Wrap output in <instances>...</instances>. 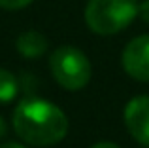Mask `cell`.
Segmentation results:
<instances>
[{
  "label": "cell",
  "instance_id": "cell-1",
  "mask_svg": "<svg viewBox=\"0 0 149 148\" xmlns=\"http://www.w3.org/2000/svg\"><path fill=\"white\" fill-rule=\"evenodd\" d=\"M13 129L21 141L32 146L58 144L68 133V118L57 104L40 97H26L13 110Z\"/></svg>",
  "mask_w": 149,
  "mask_h": 148
},
{
  "label": "cell",
  "instance_id": "cell-2",
  "mask_svg": "<svg viewBox=\"0 0 149 148\" xmlns=\"http://www.w3.org/2000/svg\"><path fill=\"white\" fill-rule=\"evenodd\" d=\"M138 0H89L85 6V23L95 34L111 36L127 29L138 17Z\"/></svg>",
  "mask_w": 149,
  "mask_h": 148
},
{
  "label": "cell",
  "instance_id": "cell-3",
  "mask_svg": "<svg viewBox=\"0 0 149 148\" xmlns=\"http://www.w3.org/2000/svg\"><path fill=\"white\" fill-rule=\"evenodd\" d=\"M55 82L68 91H79L91 82L93 67L89 57L74 46H61L49 57Z\"/></svg>",
  "mask_w": 149,
  "mask_h": 148
},
{
  "label": "cell",
  "instance_id": "cell-4",
  "mask_svg": "<svg viewBox=\"0 0 149 148\" xmlns=\"http://www.w3.org/2000/svg\"><path fill=\"white\" fill-rule=\"evenodd\" d=\"M125 72L138 82H149V34L132 38L121 55Z\"/></svg>",
  "mask_w": 149,
  "mask_h": 148
},
{
  "label": "cell",
  "instance_id": "cell-5",
  "mask_svg": "<svg viewBox=\"0 0 149 148\" xmlns=\"http://www.w3.org/2000/svg\"><path fill=\"white\" fill-rule=\"evenodd\" d=\"M123 118L132 139L149 148V95H138L128 101Z\"/></svg>",
  "mask_w": 149,
  "mask_h": 148
},
{
  "label": "cell",
  "instance_id": "cell-6",
  "mask_svg": "<svg viewBox=\"0 0 149 148\" xmlns=\"http://www.w3.org/2000/svg\"><path fill=\"white\" fill-rule=\"evenodd\" d=\"M15 48L25 59H38L49 48V42L40 30H25L17 36Z\"/></svg>",
  "mask_w": 149,
  "mask_h": 148
},
{
  "label": "cell",
  "instance_id": "cell-7",
  "mask_svg": "<svg viewBox=\"0 0 149 148\" xmlns=\"http://www.w3.org/2000/svg\"><path fill=\"white\" fill-rule=\"evenodd\" d=\"M19 82L15 74H11L6 68H0V104H8L17 97Z\"/></svg>",
  "mask_w": 149,
  "mask_h": 148
},
{
  "label": "cell",
  "instance_id": "cell-8",
  "mask_svg": "<svg viewBox=\"0 0 149 148\" xmlns=\"http://www.w3.org/2000/svg\"><path fill=\"white\" fill-rule=\"evenodd\" d=\"M34 0H0V8L8 11H13V10H23V8H26Z\"/></svg>",
  "mask_w": 149,
  "mask_h": 148
},
{
  "label": "cell",
  "instance_id": "cell-9",
  "mask_svg": "<svg viewBox=\"0 0 149 148\" xmlns=\"http://www.w3.org/2000/svg\"><path fill=\"white\" fill-rule=\"evenodd\" d=\"M138 15L142 17L143 23H147V25H149V0L140 2V11H138Z\"/></svg>",
  "mask_w": 149,
  "mask_h": 148
},
{
  "label": "cell",
  "instance_id": "cell-10",
  "mask_svg": "<svg viewBox=\"0 0 149 148\" xmlns=\"http://www.w3.org/2000/svg\"><path fill=\"white\" fill-rule=\"evenodd\" d=\"M91 148H121V146L115 144V142H111V141H100V142H96V144H93Z\"/></svg>",
  "mask_w": 149,
  "mask_h": 148
},
{
  "label": "cell",
  "instance_id": "cell-11",
  "mask_svg": "<svg viewBox=\"0 0 149 148\" xmlns=\"http://www.w3.org/2000/svg\"><path fill=\"white\" fill-rule=\"evenodd\" d=\"M6 133H8V127H6V122H4V118L0 116V141H2L4 137H6Z\"/></svg>",
  "mask_w": 149,
  "mask_h": 148
},
{
  "label": "cell",
  "instance_id": "cell-12",
  "mask_svg": "<svg viewBox=\"0 0 149 148\" xmlns=\"http://www.w3.org/2000/svg\"><path fill=\"white\" fill-rule=\"evenodd\" d=\"M0 148H26V146H23V144H17V142H8V144H2Z\"/></svg>",
  "mask_w": 149,
  "mask_h": 148
}]
</instances>
